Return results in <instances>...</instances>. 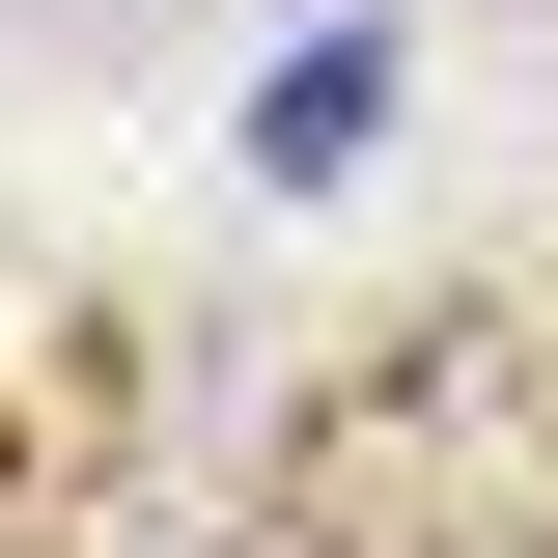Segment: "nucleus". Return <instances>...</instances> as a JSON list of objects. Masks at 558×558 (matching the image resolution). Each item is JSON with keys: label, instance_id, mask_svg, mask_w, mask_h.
<instances>
[{"label": "nucleus", "instance_id": "nucleus-1", "mask_svg": "<svg viewBox=\"0 0 558 558\" xmlns=\"http://www.w3.org/2000/svg\"><path fill=\"white\" fill-rule=\"evenodd\" d=\"M363 140H391V57H363V28H336V57H279V84H252V168H363Z\"/></svg>", "mask_w": 558, "mask_h": 558}]
</instances>
